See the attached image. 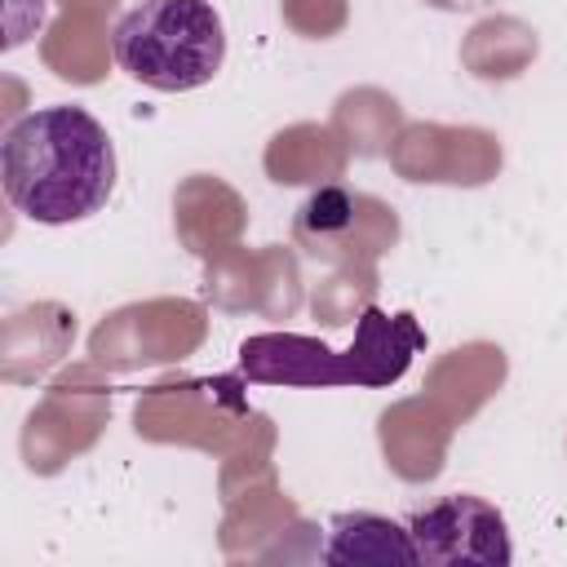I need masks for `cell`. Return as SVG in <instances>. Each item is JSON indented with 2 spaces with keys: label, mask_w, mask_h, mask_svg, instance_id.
<instances>
[{
  "label": "cell",
  "mask_w": 567,
  "mask_h": 567,
  "mask_svg": "<svg viewBox=\"0 0 567 567\" xmlns=\"http://www.w3.org/2000/svg\"><path fill=\"white\" fill-rule=\"evenodd\" d=\"M115 62L159 93L208 84L226 58V31L208 0H142L111 31Z\"/></svg>",
  "instance_id": "7a4b0ae2"
},
{
  "label": "cell",
  "mask_w": 567,
  "mask_h": 567,
  "mask_svg": "<svg viewBox=\"0 0 567 567\" xmlns=\"http://www.w3.org/2000/svg\"><path fill=\"white\" fill-rule=\"evenodd\" d=\"M323 563L341 567V563H394V567H416V545L408 536V527H399L394 518L354 509V514H337L328 523V545H323Z\"/></svg>",
  "instance_id": "8992f818"
},
{
  "label": "cell",
  "mask_w": 567,
  "mask_h": 567,
  "mask_svg": "<svg viewBox=\"0 0 567 567\" xmlns=\"http://www.w3.org/2000/svg\"><path fill=\"white\" fill-rule=\"evenodd\" d=\"M44 22V0H4V49L35 35Z\"/></svg>",
  "instance_id": "9c48e42d"
},
{
  "label": "cell",
  "mask_w": 567,
  "mask_h": 567,
  "mask_svg": "<svg viewBox=\"0 0 567 567\" xmlns=\"http://www.w3.org/2000/svg\"><path fill=\"white\" fill-rule=\"evenodd\" d=\"M390 208L385 204H368V195H350L346 186H319L301 208H297V226H292V235L301 239V244H310V252L319 257H328L332 252V244H341V239H350L354 230H363L368 221H377V217H385Z\"/></svg>",
  "instance_id": "52a82bcc"
},
{
  "label": "cell",
  "mask_w": 567,
  "mask_h": 567,
  "mask_svg": "<svg viewBox=\"0 0 567 567\" xmlns=\"http://www.w3.org/2000/svg\"><path fill=\"white\" fill-rule=\"evenodd\" d=\"M266 168L275 182H319V177H337L341 173V151H332V137L319 133L315 146L297 151L292 133H279L270 155H266Z\"/></svg>",
  "instance_id": "ba28073f"
},
{
  "label": "cell",
  "mask_w": 567,
  "mask_h": 567,
  "mask_svg": "<svg viewBox=\"0 0 567 567\" xmlns=\"http://www.w3.org/2000/svg\"><path fill=\"white\" fill-rule=\"evenodd\" d=\"M416 558L430 567H505L514 558L509 527L496 505L470 492H452L408 518Z\"/></svg>",
  "instance_id": "3957f363"
},
{
  "label": "cell",
  "mask_w": 567,
  "mask_h": 567,
  "mask_svg": "<svg viewBox=\"0 0 567 567\" xmlns=\"http://www.w3.org/2000/svg\"><path fill=\"white\" fill-rule=\"evenodd\" d=\"M421 346H425V332L412 323L408 310L394 315V319H385L381 310H363L359 337H354V346L346 354L350 359V381L385 385L408 368L412 350H421Z\"/></svg>",
  "instance_id": "5b68a950"
},
{
  "label": "cell",
  "mask_w": 567,
  "mask_h": 567,
  "mask_svg": "<svg viewBox=\"0 0 567 567\" xmlns=\"http://www.w3.org/2000/svg\"><path fill=\"white\" fill-rule=\"evenodd\" d=\"M0 177L22 217L71 226L106 208L115 190V146L84 106H40L9 124Z\"/></svg>",
  "instance_id": "6da1fadb"
},
{
  "label": "cell",
  "mask_w": 567,
  "mask_h": 567,
  "mask_svg": "<svg viewBox=\"0 0 567 567\" xmlns=\"http://www.w3.org/2000/svg\"><path fill=\"white\" fill-rule=\"evenodd\" d=\"M239 354H244V372L257 381H297V385L350 381V359L301 337H252L244 341Z\"/></svg>",
  "instance_id": "277c9868"
}]
</instances>
